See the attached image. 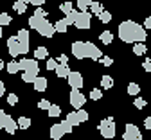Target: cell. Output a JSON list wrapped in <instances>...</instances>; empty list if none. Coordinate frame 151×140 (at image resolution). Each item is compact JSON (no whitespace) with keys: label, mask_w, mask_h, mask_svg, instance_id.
<instances>
[{"label":"cell","mask_w":151,"mask_h":140,"mask_svg":"<svg viewBox=\"0 0 151 140\" xmlns=\"http://www.w3.org/2000/svg\"><path fill=\"white\" fill-rule=\"evenodd\" d=\"M119 38L126 43H135V42H146V29L133 20H124L119 25Z\"/></svg>","instance_id":"6da1fadb"},{"label":"cell","mask_w":151,"mask_h":140,"mask_svg":"<svg viewBox=\"0 0 151 140\" xmlns=\"http://www.w3.org/2000/svg\"><path fill=\"white\" fill-rule=\"evenodd\" d=\"M99 133L104 138H113L115 136V122H113L111 117H106L99 122Z\"/></svg>","instance_id":"7a4b0ae2"},{"label":"cell","mask_w":151,"mask_h":140,"mask_svg":"<svg viewBox=\"0 0 151 140\" xmlns=\"http://www.w3.org/2000/svg\"><path fill=\"white\" fill-rule=\"evenodd\" d=\"M18 67H20V70H24V72H32L36 75H38V72H40L38 59H27V57H24V59L18 61Z\"/></svg>","instance_id":"3957f363"},{"label":"cell","mask_w":151,"mask_h":140,"mask_svg":"<svg viewBox=\"0 0 151 140\" xmlns=\"http://www.w3.org/2000/svg\"><path fill=\"white\" fill-rule=\"evenodd\" d=\"M16 39H18V45H20V54H27L29 52V31L27 29H22L18 31L16 34Z\"/></svg>","instance_id":"277c9868"},{"label":"cell","mask_w":151,"mask_h":140,"mask_svg":"<svg viewBox=\"0 0 151 140\" xmlns=\"http://www.w3.org/2000/svg\"><path fill=\"white\" fill-rule=\"evenodd\" d=\"M85 103H86V97L79 92V90H76V88H72V92H70V104H72V108H83L85 106Z\"/></svg>","instance_id":"5b68a950"},{"label":"cell","mask_w":151,"mask_h":140,"mask_svg":"<svg viewBox=\"0 0 151 140\" xmlns=\"http://www.w3.org/2000/svg\"><path fill=\"white\" fill-rule=\"evenodd\" d=\"M67 81H68L70 88H76V90H81V88H83V75H81L79 72L70 70V72L67 74Z\"/></svg>","instance_id":"8992f818"},{"label":"cell","mask_w":151,"mask_h":140,"mask_svg":"<svg viewBox=\"0 0 151 140\" xmlns=\"http://www.w3.org/2000/svg\"><path fill=\"white\" fill-rule=\"evenodd\" d=\"M36 31L40 32L42 36H45V38H50V36H54V32H56V31H54V24H50L49 20H45V18L42 20L40 24H38Z\"/></svg>","instance_id":"52a82bcc"},{"label":"cell","mask_w":151,"mask_h":140,"mask_svg":"<svg viewBox=\"0 0 151 140\" xmlns=\"http://www.w3.org/2000/svg\"><path fill=\"white\" fill-rule=\"evenodd\" d=\"M74 25L78 29H88L90 27V13L79 11L78 16H76V20H74Z\"/></svg>","instance_id":"ba28073f"},{"label":"cell","mask_w":151,"mask_h":140,"mask_svg":"<svg viewBox=\"0 0 151 140\" xmlns=\"http://www.w3.org/2000/svg\"><path fill=\"white\" fill-rule=\"evenodd\" d=\"M101 56H103V52L99 50L97 45H93V43H90V42L85 43V57H90V59H93V61H97Z\"/></svg>","instance_id":"9c48e42d"},{"label":"cell","mask_w":151,"mask_h":140,"mask_svg":"<svg viewBox=\"0 0 151 140\" xmlns=\"http://www.w3.org/2000/svg\"><path fill=\"white\" fill-rule=\"evenodd\" d=\"M124 140H140L142 135L139 131V128L135 124H126V129H124V135H122Z\"/></svg>","instance_id":"30bf717a"},{"label":"cell","mask_w":151,"mask_h":140,"mask_svg":"<svg viewBox=\"0 0 151 140\" xmlns=\"http://www.w3.org/2000/svg\"><path fill=\"white\" fill-rule=\"evenodd\" d=\"M72 54L76 56V59H85V42H74Z\"/></svg>","instance_id":"8fae6325"},{"label":"cell","mask_w":151,"mask_h":140,"mask_svg":"<svg viewBox=\"0 0 151 140\" xmlns=\"http://www.w3.org/2000/svg\"><path fill=\"white\" fill-rule=\"evenodd\" d=\"M2 129H6V131H7L9 135H13V133H14V131L18 129V124H16V121H13V117H11V115H6Z\"/></svg>","instance_id":"7c38bea8"},{"label":"cell","mask_w":151,"mask_h":140,"mask_svg":"<svg viewBox=\"0 0 151 140\" xmlns=\"http://www.w3.org/2000/svg\"><path fill=\"white\" fill-rule=\"evenodd\" d=\"M7 49H9V54L11 56H20V45H18L16 36H11L7 39Z\"/></svg>","instance_id":"4fadbf2b"},{"label":"cell","mask_w":151,"mask_h":140,"mask_svg":"<svg viewBox=\"0 0 151 140\" xmlns=\"http://www.w3.org/2000/svg\"><path fill=\"white\" fill-rule=\"evenodd\" d=\"M32 85H34V90H36V92H45V90H47V79L36 75L34 81H32Z\"/></svg>","instance_id":"5bb4252c"},{"label":"cell","mask_w":151,"mask_h":140,"mask_svg":"<svg viewBox=\"0 0 151 140\" xmlns=\"http://www.w3.org/2000/svg\"><path fill=\"white\" fill-rule=\"evenodd\" d=\"M63 135H65V131H63L61 124H54V126H50V138L58 140V138H61Z\"/></svg>","instance_id":"9a60e30c"},{"label":"cell","mask_w":151,"mask_h":140,"mask_svg":"<svg viewBox=\"0 0 151 140\" xmlns=\"http://www.w3.org/2000/svg\"><path fill=\"white\" fill-rule=\"evenodd\" d=\"M54 72H56V75H58V77H67V74L70 72V68L65 63H58V67L54 68Z\"/></svg>","instance_id":"2e32d148"},{"label":"cell","mask_w":151,"mask_h":140,"mask_svg":"<svg viewBox=\"0 0 151 140\" xmlns=\"http://www.w3.org/2000/svg\"><path fill=\"white\" fill-rule=\"evenodd\" d=\"M13 9H14L18 14H24V13L27 11V4H25V2H22V0H16V2L13 4Z\"/></svg>","instance_id":"e0dca14e"},{"label":"cell","mask_w":151,"mask_h":140,"mask_svg":"<svg viewBox=\"0 0 151 140\" xmlns=\"http://www.w3.org/2000/svg\"><path fill=\"white\" fill-rule=\"evenodd\" d=\"M65 121H68V122L72 124V128H78V126L81 124V121H79V117H78V113H76V111H74V113H68Z\"/></svg>","instance_id":"ac0fdd59"},{"label":"cell","mask_w":151,"mask_h":140,"mask_svg":"<svg viewBox=\"0 0 151 140\" xmlns=\"http://www.w3.org/2000/svg\"><path fill=\"white\" fill-rule=\"evenodd\" d=\"M133 54H135V56H144V54H146V45H144L142 42H135V45H133Z\"/></svg>","instance_id":"d6986e66"},{"label":"cell","mask_w":151,"mask_h":140,"mask_svg":"<svg viewBox=\"0 0 151 140\" xmlns=\"http://www.w3.org/2000/svg\"><path fill=\"white\" fill-rule=\"evenodd\" d=\"M67 27H68V24L65 22V20H58V22L54 24V31L56 32H67Z\"/></svg>","instance_id":"ffe728a7"},{"label":"cell","mask_w":151,"mask_h":140,"mask_svg":"<svg viewBox=\"0 0 151 140\" xmlns=\"http://www.w3.org/2000/svg\"><path fill=\"white\" fill-rule=\"evenodd\" d=\"M47 111H49V117H60L61 115V108L58 104H50L47 108Z\"/></svg>","instance_id":"44dd1931"},{"label":"cell","mask_w":151,"mask_h":140,"mask_svg":"<svg viewBox=\"0 0 151 140\" xmlns=\"http://www.w3.org/2000/svg\"><path fill=\"white\" fill-rule=\"evenodd\" d=\"M76 16H78V11H76L74 7L68 11V13H65V22L70 25V24H74V20H76Z\"/></svg>","instance_id":"7402d4cb"},{"label":"cell","mask_w":151,"mask_h":140,"mask_svg":"<svg viewBox=\"0 0 151 140\" xmlns=\"http://www.w3.org/2000/svg\"><path fill=\"white\" fill-rule=\"evenodd\" d=\"M47 56H49V52H47L45 47H38V49L34 50V57H36V59H45Z\"/></svg>","instance_id":"603a6c76"},{"label":"cell","mask_w":151,"mask_h":140,"mask_svg":"<svg viewBox=\"0 0 151 140\" xmlns=\"http://www.w3.org/2000/svg\"><path fill=\"white\" fill-rule=\"evenodd\" d=\"M16 124H18V128L20 129H27L29 126H31V118H27V117H20L16 121Z\"/></svg>","instance_id":"cb8c5ba5"},{"label":"cell","mask_w":151,"mask_h":140,"mask_svg":"<svg viewBox=\"0 0 151 140\" xmlns=\"http://www.w3.org/2000/svg\"><path fill=\"white\" fill-rule=\"evenodd\" d=\"M101 86L106 88V90L111 88V86H113V79H111L110 75H103V77H101Z\"/></svg>","instance_id":"d4e9b609"},{"label":"cell","mask_w":151,"mask_h":140,"mask_svg":"<svg viewBox=\"0 0 151 140\" xmlns=\"http://www.w3.org/2000/svg\"><path fill=\"white\" fill-rule=\"evenodd\" d=\"M101 42H103L104 45H108V43H111V42H113V34H111L110 31H104V32L101 34Z\"/></svg>","instance_id":"484cf974"},{"label":"cell","mask_w":151,"mask_h":140,"mask_svg":"<svg viewBox=\"0 0 151 140\" xmlns=\"http://www.w3.org/2000/svg\"><path fill=\"white\" fill-rule=\"evenodd\" d=\"M139 92H140V86H139L137 83H129V85H128V93H129V95L135 97V95H139Z\"/></svg>","instance_id":"4316f807"},{"label":"cell","mask_w":151,"mask_h":140,"mask_svg":"<svg viewBox=\"0 0 151 140\" xmlns=\"http://www.w3.org/2000/svg\"><path fill=\"white\" fill-rule=\"evenodd\" d=\"M97 16H99V20H101L103 24H108V22H111V13H108V11H104V9H103V11H101Z\"/></svg>","instance_id":"83f0119b"},{"label":"cell","mask_w":151,"mask_h":140,"mask_svg":"<svg viewBox=\"0 0 151 140\" xmlns=\"http://www.w3.org/2000/svg\"><path fill=\"white\" fill-rule=\"evenodd\" d=\"M88 9L93 13V14H99L101 11H103V6L99 4V2H90V6H88Z\"/></svg>","instance_id":"f1b7e54d"},{"label":"cell","mask_w":151,"mask_h":140,"mask_svg":"<svg viewBox=\"0 0 151 140\" xmlns=\"http://www.w3.org/2000/svg\"><path fill=\"white\" fill-rule=\"evenodd\" d=\"M42 20H43V18H40V16H36V14H32V16L29 18V27L36 29V27H38V24H40Z\"/></svg>","instance_id":"f546056e"},{"label":"cell","mask_w":151,"mask_h":140,"mask_svg":"<svg viewBox=\"0 0 151 140\" xmlns=\"http://www.w3.org/2000/svg\"><path fill=\"white\" fill-rule=\"evenodd\" d=\"M7 72L9 74H16L18 70H20V67H18V61H11V63H7Z\"/></svg>","instance_id":"4dcf8cb0"},{"label":"cell","mask_w":151,"mask_h":140,"mask_svg":"<svg viewBox=\"0 0 151 140\" xmlns=\"http://www.w3.org/2000/svg\"><path fill=\"white\" fill-rule=\"evenodd\" d=\"M101 97H103V92L101 90H97V88L90 90V99H92V101H99Z\"/></svg>","instance_id":"1f68e13d"},{"label":"cell","mask_w":151,"mask_h":140,"mask_svg":"<svg viewBox=\"0 0 151 140\" xmlns=\"http://www.w3.org/2000/svg\"><path fill=\"white\" fill-rule=\"evenodd\" d=\"M76 2H78V9H79V11H86L92 0H76Z\"/></svg>","instance_id":"d6a6232c"},{"label":"cell","mask_w":151,"mask_h":140,"mask_svg":"<svg viewBox=\"0 0 151 140\" xmlns=\"http://www.w3.org/2000/svg\"><path fill=\"white\" fill-rule=\"evenodd\" d=\"M11 24V16L9 14H6V13H0V25H9Z\"/></svg>","instance_id":"836d02e7"},{"label":"cell","mask_w":151,"mask_h":140,"mask_svg":"<svg viewBox=\"0 0 151 140\" xmlns=\"http://www.w3.org/2000/svg\"><path fill=\"white\" fill-rule=\"evenodd\" d=\"M76 113H78V117H79L81 122H86V121H88V113H86L83 108H78V110H76Z\"/></svg>","instance_id":"e575fe53"},{"label":"cell","mask_w":151,"mask_h":140,"mask_svg":"<svg viewBox=\"0 0 151 140\" xmlns=\"http://www.w3.org/2000/svg\"><path fill=\"white\" fill-rule=\"evenodd\" d=\"M60 9H61V13H68L72 9V0H65V2H61Z\"/></svg>","instance_id":"d590c367"},{"label":"cell","mask_w":151,"mask_h":140,"mask_svg":"<svg viewBox=\"0 0 151 140\" xmlns=\"http://www.w3.org/2000/svg\"><path fill=\"white\" fill-rule=\"evenodd\" d=\"M34 77H36V74H32V72H24V75H22V79L25 83H32Z\"/></svg>","instance_id":"8d00e7d4"},{"label":"cell","mask_w":151,"mask_h":140,"mask_svg":"<svg viewBox=\"0 0 151 140\" xmlns=\"http://www.w3.org/2000/svg\"><path fill=\"white\" fill-rule=\"evenodd\" d=\"M133 104H135V108L142 110V108L146 106V101H144V99H140V97H137V95H135V101H133Z\"/></svg>","instance_id":"74e56055"},{"label":"cell","mask_w":151,"mask_h":140,"mask_svg":"<svg viewBox=\"0 0 151 140\" xmlns=\"http://www.w3.org/2000/svg\"><path fill=\"white\" fill-rule=\"evenodd\" d=\"M61 128H63V131H65V133H72V129H74V128H72V124H70L68 121H63V122H61Z\"/></svg>","instance_id":"f35d334b"},{"label":"cell","mask_w":151,"mask_h":140,"mask_svg":"<svg viewBox=\"0 0 151 140\" xmlns=\"http://www.w3.org/2000/svg\"><path fill=\"white\" fill-rule=\"evenodd\" d=\"M7 103H9L11 106H14V104H18V97H16L14 93H9V95H7Z\"/></svg>","instance_id":"ab89813d"},{"label":"cell","mask_w":151,"mask_h":140,"mask_svg":"<svg viewBox=\"0 0 151 140\" xmlns=\"http://www.w3.org/2000/svg\"><path fill=\"white\" fill-rule=\"evenodd\" d=\"M58 67V61L56 59H47V70H54Z\"/></svg>","instance_id":"60d3db41"},{"label":"cell","mask_w":151,"mask_h":140,"mask_svg":"<svg viewBox=\"0 0 151 140\" xmlns=\"http://www.w3.org/2000/svg\"><path fill=\"white\" fill-rule=\"evenodd\" d=\"M34 14H36V16H40V18H45V16H47V11L42 9V6H38V9L34 11Z\"/></svg>","instance_id":"b9f144b4"},{"label":"cell","mask_w":151,"mask_h":140,"mask_svg":"<svg viewBox=\"0 0 151 140\" xmlns=\"http://www.w3.org/2000/svg\"><path fill=\"white\" fill-rule=\"evenodd\" d=\"M49 106H50V103L47 101V99H42V101L38 103V108H40V110H47Z\"/></svg>","instance_id":"7bdbcfd3"},{"label":"cell","mask_w":151,"mask_h":140,"mask_svg":"<svg viewBox=\"0 0 151 140\" xmlns=\"http://www.w3.org/2000/svg\"><path fill=\"white\" fill-rule=\"evenodd\" d=\"M99 59H101V63H103L104 67H110V65H113V59H111V57H108V56H106V57H99Z\"/></svg>","instance_id":"ee69618b"},{"label":"cell","mask_w":151,"mask_h":140,"mask_svg":"<svg viewBox=\"0 0 151 140\" xmlns=\"http://www.w3.org/2000/svg\"><path fill=\"white\" fill-rule=\"evenodd\" d=\"M45 2H47V0H29V4H32V6H36V7H38V6H43Z\"/></svg>","instance_id":"f6af8a7d"},{"label":"cell","mask_w":151,"mask_h":140,"mask_svg":"<svg viewBox=\"0 0 151 140\" xmlns=\"http://www.w3.org/2000/svg\"><path fill=\"white\" fill-rule=\"evenodd\" d=\"M58 63H65V65H67V63H68V57H67L65 54H61V56H58Z\"/></svg>","instance_id":"bcb514c9"},{"label":"cell","mask_w":151,"mask_h":140,"mask_svg":"<svg viewBox=\"0 0 151 140\" xmlns=\"http://www.w3.org/2000/svg\"><path fill=\"white\" fill-rule=\"evenodd\" d=\"M144 70L151 72V59H146V61H144Z\"/></svg>","instance_id":"7dc6e473"},{"label":"cell","mask_w":151,"mask_h":140,"mask_svg":"<svg viewBox=\"0 0 151 140\" xmlns=\"http://www.w3.org/2000/svg\"><path fill=\"white\" fill-rule=\"evenodd\" d=\"M4 118H6V113L0 110V129H2V126H4Z\"/></svg>","instance_id":"c3c4849f"},{"label":"cell","mask_w":151,"mask_h":140,"mask_svg":"<svg viewBox=\"0 0 151 140\" xmlns=\"http://www.w3.org/2000/svg\"><path fill=\"white\" fill-rule=\"evenodd\" d=\"M151 27V18H146L144 20V29H149Z\"/></svg>","instance_id":"681fc988"},{"label":"cell","mask_w":151,"mask_h":140,"mask_svg":"<svg viewBox=\"0 0 151 140\" xmlns=\"http://www.w3.org/2000/svg\"><path fill=\"white\" fill-rule=\"evenodd\" d=\"M144 126H146L147 129H151V117H147L146 121H144Z\"/></svg>","instance_id":"f907efd6"},{"label":"cell","mask_w":151,"mask_h":140,"mask_svg":"<svg viewBox=\"0 0 151 140\" xmlns=\"http://www.w3.org/2000/svg\"><path fill=\"white\" fill-rule=\"evenodd\" d=\"M4 90H6V88H4V83H2V79H0V97L4 95Z\"/></svg>","instance_id":"816d5d0a"},{"label":"cell","mask_w":151,"mask_h":140,"mask_svg":"<svg viewBox=\"0 0 151 140\" xmlns=\"http://www.w3.org/2000/svg\"><path fill=\"white\" fill-rule=\"evenodd\" d=\"M4 68V61H2V59H0V70H2Z\"/></svg>","instance_id":"f5cc1de1"},{"label":"cell","mask_w":151,"mask_h":140,"mask_svg":"<svg viewBox=\"0 0 151 140\" xmlns=\"http://www.w3.org/2000/svg\"><path fill=\"white\" fill-rule=\"evenodd\" d=\"M0 36H2V25H0Z\"/></svg>","instance_id":"db71d44e"},{"label":"cell","mask_w":151,"mask_h":140,"mask_svg":"<svg viewBox=\"0 0 151 140\" xmlns=\"http://www.w3.org/2000/svg\"><path fill=\"white\" fill-rule=\"evenodd\" d=\"M22 2H25V4H29V0H22Z\"/></svg>","instance_id":"11a10c76"}]
</instances>
